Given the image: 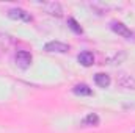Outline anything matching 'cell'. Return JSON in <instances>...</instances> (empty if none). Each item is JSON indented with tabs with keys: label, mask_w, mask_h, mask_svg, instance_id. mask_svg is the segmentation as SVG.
I'll return each instance as SVG.
<instances>
[{
	"label": "cell",
	"mask_w": 135,
	"mask_h": 133,
	"mask_svg": "<svg viewBox=\"0 0 135 133\" xmlns=\"http://www.w3.org/2000/svg\"><path fill=\"white\" fill-rule=\"evenodd\" d=\"M8 17L9 19H14V21H22V22H32L33 17L30 13H27L25 9L22 8H11L8 11Z\"/></svg>",
	"instance_id": "obj_1"
},
{
	"label": "cell",
	"mask_w": 135,
	"mask_h": 133,
	"mask_svg": "<svg viewBox=\"0 0 135 133\" xmlns=\"http://www.w3.org/2000/svg\"><path fill=\"white\" fill-rule=\"evenodd\" d=\"M14 60H16V64L21 69H27L32 64V53L27 52V50H17Z\"/></svg>",
	"instance_id": "obj_2"
},
{
	"label": "cell",
	"mask_w": 135,
	"mask_h": 133,
	"mask_svg": "<svg viewBox=\"0 0 135 133\" xmlns=\"http://www.w3.org/2000/svg\"><path fill=\"white\" fill-rule=\"evenodd\" d=\"M44 50L47 52H55V53H68L69 52V45L60 41H50L44 45Z\"/></svg>",
	"instance_id": "obj_3"
},
{
	"label": "cell",
	"mask_w": 135,
	"mask_h": 133,
	"mask_svg": "<svg viewBox=\"0 0 135 133\" xmlns=\"http://www.w3.org/2000/svg\"><path fill=\"white\" fill-rule=\"evenodd\" d=\"M116 81H118V85L121 86V88H124V89H132L135 91V78L134 77H131L129 74H119L118 75V78H116Z\"/></svg>",
	"instance_id": "obj_4"
},
{
	"label": "cell",
	"mask_w": 135,
	"mask_h": 133,
	"mask_svg": "<svg viewBox=\"0 0 135 133\" xmlns=\"http://www.w3.org/2000/svg\"><path fill=\"white\" fill-rule=\"evenodd\" d=\"M44 11L49 13L50 16H55V17H61L63 16V8L58 2H49V3H44L42 5Z\"/></svg>",
	"instance_id": "obj_5"
},
{
	"label": "cell",
	"mask_w": 135,
	"mask_h": 133,
	"mask_svg": "<svg viewBox=\"0 0 135 133\" xmlns=\"http://www.w3.org/2000/svg\"><path fill=\"white\" fill-rule=\"evenodd\" d=\"M112 30L115 33H118L119 36H123V38H127V39H131V36H132V32L123 22H112Z\"/></svg>",
	"instance_id": "obj_6"
},
{
	"label": "cell",
	"mask_w": 135,
	"mask_h": 133,
	"mask_svg": "<svg viewBox=\"0 0 135 133\" xmlns=\"http://www.w3.org/2000/svg\"><path fill=\"white\" fill-rule=\"evenodd\" d=\"M77 60H79V63H80L82 66H85V67H90V66H93V64H94V57H93V53H91V52H88V50H85V52L79 53Z\"/></svg>",
	"instance_id": "obj_7"
},
{
	"label": "cell",
	"mask_w": 135,
	"mask_h": 133,
	"mask_svg": "<svg viewBox=\"0 0 135 133\" xmlns=\"http://www.w3.org/2000/svg\"><path fill=\"white\" fill-rule=\"evenodd\" d=\"M94 83H96L99 88H108L110 83H112V78H110V75L99 72V74L94 75Z\"/></svg>",
	"instance_id": "obj_8"
},
{
	"label": "cell",
	"mask_w": 135,
	"mask_h": 133,
	"mask_svg": "<svg viewBox=\"0 0 135 133\" xmlns=\"http://www.w3.org/2000/svg\"><path fill=\"white\" fill-rule=\"evenodd\" d=\"M14 44H16V41H14L13 36L0 33V47H2V49H9V47L14 45Z\"/></svg>",
	"instance_id": "obj_9"
},
{
	"label": "cell",
	"mask_w": 135,
	"mask_h": 133,
	"mask_svg": "<svg viewBox=\"0 0 135 133\" xmlns=\"http://www.w3.org/2000/svg\"><path fill=\"white\" fill-rule=\"evenodd\" d=\"M99 122H101V119H99V116H98L96 113H90V114H86V117L83 119V124L88 125V127H98Z\"/></svg>",
	"instance_id": "obj_10"
},
{
	"label": "cell",
	"mask_w": 135,
	"mask_h": 133,
	"mask_svg": "<svg viewBox=\"0 0 135 133\" xmlns=\"http://www.w3.org/2000/svg\"><path fill=\"white\" fill-rule=\"evenodd\" d=\"M72 91H74V94H77V96H91V94H93L91 88H88L86 85H75Z\"/></svg>",
	"instance_id": "obj_11"
},
{
	"label": "cell",
	"mask_w": 135,
	"mask_h": 133,
	"mask_svg": "<svg viewBox=\"0 0 135 133\" xmlns=\"http://www.w3.org/2000/svg\"><path fill=\"white\" fill-rule=\"evenodd\" d=\"M68 25H69V28H71L72 32H75V33H79V34L83 32V30H82V27L79 25V22H77L74 17H69V19H68Z\"/></svg>",
	"instance_id": "obj_12"
},
{
	"label": "cell",
	"mask_w": 135,
	"mask_h": 133,
	"mask_svg": "<svg viewBox=\"0 0 135 133\" xmlns=\"http://www.w3.org/2000/svg\"><path fill=\"white\" fill-rule=\"evenodd\" d=\"M126 58V53L124 52H119V55L116 53L113 58H108V64H116V63H119L121 60H124Z\"/></svg>",
	"instance_id": "obj_13"
},
{
	"label": "cell",
	"mask_w": 135,
	"mask_h": 133,
	"mask_svg": "<svg viewBox=\"0 0 135 133\" xmlns=\"http://www.w3.org/2000/svg\"><path fill=\"white\" fill-rule=\"evenodd\" d=\"M131 39H134V41H135V33H132V36H131Z\"/></svg>",
	"instance_id": "obj_14"
},
{
	"label": "cell",
	"mask_w": 135,
	"mask_h": 133,
	"mask_svg": "<svg viewBox=\"0 0 135 133\" xmlns=\"http://www.w3.org/2000/svg\"><path fill=\"white\" fill-rule=\"evenodd\" d=\"M134 133H135V132H134Z\"/></svg>",
	"instance_id": "obj_15"
}]
</instances>
